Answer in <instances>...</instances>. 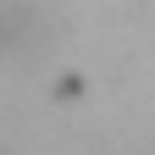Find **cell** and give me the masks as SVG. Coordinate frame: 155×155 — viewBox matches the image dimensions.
Returning a JSON list of instances; mask_svg holds the SVG:
<instances>
[{
  "label": "cell",
  "mask_w": 155,
  "mask_h": 155,
  "mask_svg": "<svg viewBox=\"0 0 155 155\" xmlns=\"http://www.w3.org/2000/svg\"><path fill=\"white\" fill-rule=\"evenodd\" d=\"M45 28H39V6L33 0H0V55H28Z\"/></svg>",
  "instance_id": "cell-1"
}]
</instances>
